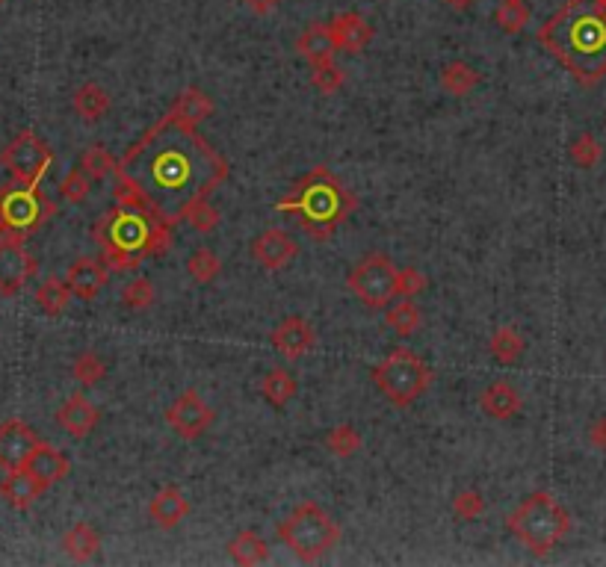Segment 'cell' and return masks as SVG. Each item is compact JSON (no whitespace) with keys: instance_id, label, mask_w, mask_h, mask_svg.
Listing matches in <instances>:
<instances>
[{"instance_id":"obj_1","label":"cell","mask_w":606,"mask_h":567,"mask_svg":"<svg viewBox=\"0 0 606 567\" xmlns=\"http://www.w3.org/2000/svg\"><path fill=\"white\" fill-rule=\"evenodd\" d=\"M225 178V157L196 125L184 122L172 110L145 130L116 169V184L134 189L148 213H157L172 225L184 219L193 201L207 198Z\"/></svg>"},{"instance_id":"obj_13","label":"cell","mask_w":606,"mask_h":567,"mask_svg":"<svg viewBox=\"0 0 606 567\" xmlns=\"http://www.w3.org/2000/svg\"><path fill=\"white\" fill-rule=\"evenodd\" d=\"M39 446L36 432L24 420H6L0 423V467L18 470L30 461L33 449Z\"/></svg>"},{"instance_id":"obj_23","label":"cell","mask_w":606,"mask_h":567,"mask_svg":"<svg viewBox=\"0 0 606 567\" xmlns=\"http://www.w3.org/2000/svg\"><path fill=\"white\" fill-rule=\"evenodd\" d=\"M479 408L485 417L491 420H512L521 414V396L512 384L506 381H491L482 393H479Z\"/></svg>"},{"instance_id":"obj_8","label":"cell","mask_w":606,"mask_h":567,"mask_svg":"<svg viewBox=\"0 0 606 567\" xmlns=\"http://www.w3.org/2000/svg\"><path fill=\"white\" fill-rule=\"evenodd\" d=\"M397 278L400 269L388 254H367L346 275V287L364 308L382 311L397 299Z\"/></svg>"},{"instance_id":"obj_21","label":"cell","mask_w":606,"mask_h":567,"mask_svg":"<svg viewBox=\"0 0 606 567\" xmlns=\"http://www.w3.org/2000/svg\"><path fill=\"white\" fill-rule=\"evenodd\" d=\"M187 514H190V503H187V497L181 494V488H175V485L160 488V491L151 497V503H148V517H151L154 526H160V529H175Z\"/></svg>"},{"instance_id":"obj_9","label":"cell","mask_w":606,"mask_h":567,"mask_svg":"<svg viewBox=\"0 0 606 567\" xmlns=\"http://www.w3.org/2000/svg\"><path fill=\"white\" fill-rule=\"evenodd\" d=\"M3 169L15 178V184L21 187H33L42 181V175L51 166V148L45 145V139H39L33 130L18 133L0 154Z\"/></svg>"},{"instance_id":"obj_11","label":"cell","mask_w":606,"mask_h":567,"mask_svg":"<svg viewBox=\"0 0 606 567\" xmlns=\"http://www.w3.org/2000/svg\"><path fill=\"white\" fill-rule=\"evenodd\" d=\"M51 213V204L39 195L36 184L33 187L18 189V192H9L3 195L0 201V216L9 228L15 231H27V228H36L45 216Z\"/></svg>"},{"instance_id":"obj_3","label":"cell","mask_w":606,"mask_h":567,"mask_svg":"<svg viewBox=\"0 0 606 567\" xmlns=\"http://www.w3.org/2000/svg\"><path fill=\"white\" fill-rule=\"evenodd\" d=\"M172 237V222L148 210L116 207L95 225V240L104 252V266L125 272L136 269L145 257L166 252Z\"/></svg>"},{"instance_id":"obj_37","label":"cell","mask_w":606,"mask_h":567,"mask_svg":"<svg viewBox=\"0 0 606 567\" xmlns=\"http://www.w3.org/2000/svg\"><path fill=\"white\" fill-rule=\"evenodd\" d=\"M219 272H222V260H219V254L210 252V249H199V252L190 254V260H187V275L193 281H199V284L216 281Z\"/></svg>"},{"instance_id":"obj_15","label":"cell","mask_w":606,"mask_h":567,"mask_svg":"<svg viewBox=\"0 0 606 567\" xmlns=\"http://www.w3.org/2000/svg\"><path fill=\"white\" fill-rule=\"evenodd\" d=\"M252 257L264 266V269H284V266H290L293 260H296V254H299V246H296V240L287 234V231H281V228H270V231H264V234H258L255 240H252Z\"/></svg>"},{"instance_id":"obj_14","label":"cell","mask_w":606,"mask_h":567,"mask_svg":"<svg viewBox=\"0 0 606 567\" xmlns=\"http://www.w3.org/2000/svg\"><path fill=\"white\" fill-rule=\"evenodd\" d=\"M270 340L272 349H275L278 355L296 361V358H302L305 352L314 349L317 331H314V325H311L308 319H302V316H287L284 322H278V325L272 328Z\"/></svg>"},{"instance_id":"obj_34","label":"cell","mask_w":606,"mask_h":567,"mask_svg":"<svg viewBox=\"0 0 606 567\" xmlns=\"http://www.w3.org/2000/svg\"><path fill=\"white\" fill-rule=\"evenodd\" d=\"M568 157L577 169H595L604 157V148L601 142L592 136V133H580L571 145H568Z\"/></svg>"},{"instance_id":"obj_28","label":"cell","mask_w":606,"mask_h":567,"mask_svg":"<svg viewBox=\"0 0 606 567\" xmlns=\"http://www.w3.org/2000/svg\"><path fill=\"white\" fill-rule=\"evenodd\" d=\"M299 384H296V376L284 367H272L267 376L261 378V393L264 399L270 402L272 408H284L293 396H296Z\"/></svg>"},{"instance_id":"obj_47","label":"cell","mask_w":606,"mask_h":567,"mask_svg":"<svg viewBox=\"0 0 606 567\" xmlns=\"http://www.w3.org/2000/svg\"><path fill=\"white\" fill-rule=\"evenodd\" d=\"M447 6H453V9H468L473 0H444Z\"/></svg>"},{"instance_id":"obj_41","label":"cell","mask_w":606,"mask_h":567,"mask_svg":"<svg viewBox=\"0 0 606 567\" xmlns=\"http://www.w3.org/2000/svg\"><path fill=\"white\" fill-rule=\"evenodd\" d=\"M184 219L196 228V231H213L216 225H219V210L207 201V198H199V201H193L190 207H187V213H184Z\"/></svg>"},{"instance_id":"obj_36","label":"cell","mask_w":606,"mask_h":567,"mask_svg":"<svg viewBox=\"0 0 606 567\" xmlns=\"http://www.w3.org/2000/svg\"><path fill=\"white\" fill-rule=\"evenodd\" d=\"M71 376L77 378L83 387H95L107 378V364L98 352H83L74 358V367H71Z\"/></svg>"},{"instance_id":"obj_6","label":"cell","mask_w":606,"mask_h":567,"mask_svg":"<svg viewBox=\"0 0 606 567\" xmlns=\"http://www.w3.org/2000/svg\"><path fill=\"white\" fill-rule=\"evenodd\" d=\"M278 541H284L299 562H320L337 547L340 526L323 505L299 503L278 523Z\"/></svg>"},{"instance_id":"obj_16","label":"cell","mask_w":606,"mask_h":567,"mask_svg":"<svg viewBox=\"0 0 606 567\" xmlns=\"http://www.w3.org/2000/svg\"><path fill=\"white\" fill-rule=\"evenodd\" d=\"M98 420H101L98 408H95L83 393H71L66 402L60 405V411H57L60 429H63L66 435H71V438H77V441L89 438V435L95 432Z\"/></svg>"},{"instance_id":"obj_40","label":"cell","mask_w":606,"mask_h":567,"mask_svg":"<svg viewBox=\"0 0 606 567\" xmlns=\"http://www.w3.org/2000/svg\"><path fill=\"white\" fill-rule=\"evenodd\" d=\"M89 189H92V178L77 166L60 181V198L68 204H83L89 198Z\"/></svg>"},{"instance_id":"obj_7","label":"cell","mask_w":606,"mask_h":567,"mask_svg":"<svg viewBox=\"0 0 606 567\" xmlns=\"http://www.w3.org/2000/svg\"><path fill=\"white\" fill-rule=\"evenodd\" d=\"M373 381L382 390V396L397 405V408H408L414 405L432 384V370L429 364L411 352V349H394L376 370H373Z\"/></svg>"},{"instance_id":"obj_39","label":"cell","mask_w":606,"mask_h":567,"mask_svg":"<svg viewBox=\"0 0 606 567\" xmlns=\"http://www.w3.org/2000/svg\"><path fill=\"white\" fill-rule=\"evenodd\" d=\"M122 305L128 311H148L154 305V284L148 278H134L125 290H122Z\"/></svg>"},{"instance_id":"obj_10","label":"cell","mask_w":606,"mask_h":567,"mask_svg":"<svg viewBox=\"0 0 606 567\" xmlns=\"http://www.w3.org/2000/svg\"><path fill=\"white\" fill-rule=\"evenodd\" d=\"M166 423L181 441H199L213 423V408L199 396V390L190 387L166 408Z\"/></svg>"},{"instance_id":"obj_30","label":"cell","mask_w":606,"mask_h":567,"mask_svg":"<svg viewBox=\"0 0 606 567\" xmlns=\"http://www.w3.org/2000/svg\"><path fill=\"white\" fill-rule=\"evenodd\" d=\"M172 113L181 116V119L190 122V125H202L207 116H213V101L204 95L202 89L190 86V89H184V92L178 95V101L172 104Z\"/></svg>"},{"instance_id":"obj_18","label":"cell","mask_w":606,"mask_h":567,"mask_svg":"<svg viewBox=\"0 0 606 567\" xmlns=\"http://www.w3.org/2000/svg\"><path fill=\"white\" fill-rule=\"evenodd\" d=\"M45 491H48V485L39 482L27 467L6 470V476H3V482H0V497L6 500L9 508H15V511H27Z\"/></svg>"},{"instance_id":"obj_19","label":"cell","mask_w":606,"mask_h":567,"mask_svg":"<svg viewBox=\"0 0 606 567\" xmlns=\"http://www.w3.org/2000/svg\"><path fill=\"white\" fill-rule=\"evenodd\" d=\"M329 27H332L337 51H343V54H361L373 39V27L367 24V18L361 12H340L332 18Z\"/></svg>"},{"instance_id":"obj_12","label":"cell","mask_w":606,"mask_h":567,"mask_svg":"<svg viewBox=\"0 0 606 567\" xmlns=\"http://www.w3.org/2000/svg\"><path fill=\"white\" fill-rule=\"evenodd\" d=\"M36 272V257L18 240L0 243V296H15Z\"/></svg>"},{"instance_id":"obj_35","label":"cell","mask_w":606,"mask_h":567,"mask_svg":"<svg viewBox=\"0 0 606 567\" xmlns=\"http://www.w3.org/2000/svg\"><path fill=\"white\" fill-rule=\"evenodd\" d=\"M503 33H521L530 24V3L527 0H500L494 12Z\"/></svg>"},{"instance_id":"obj_46","label":"cell","mask_w":606,"mask_h":567,"mask_svg":"<svg viewBox=\"0 0 606 567\" xmlns=\"http://www.w3.org/2000/svg\"><path fill=\"white\" fill-rule=\"evenodd\" d=\"M243 3H246V9L255 12V15H270L272 9L278 6V0H243Z\"/></svg>"},{"instance_id":"obj_42","label":"cell","mask_w":606,"mask_h":567,"mask_svg":"<svg viewBox=\"0 0 606 567\" xmlns=\"http://www.w3.org/2000/svg\"><path fill=\"white\" fill-rule=\"evenodd\" d=\"M311 83H314L317 92H323V95H335L337 89L343 86V71L337 68L335 60L323 65H311Z\"/></svg>"},{"instance_id":"obj_29","label":"cell","mask_w":606,"mask_h":567,"mask_svg":"<svg viewBox=\"0 0 606 567\" xmlns=\"http://www.w3.org/2000/svg\"><path fill=\"white\" fill-rule=\"evenodd\" d=\"M479 83H482V74H479L473 65L462 63V60H456V63L441 68V89L450 92V95H456V98L468 95Z\"/></svg>"},{"instance_id":"obj_33","label":"cell","mask_w":606,"mask_h":567,"mask_svg":"<svg viewBox=\"0 0 606 567\" xmlns=\"http://www.w3.org/2000/svg\"><path fill=\"white\" fill-rule=\"evenodd\" d=\"M385 322H388V328H391L394 334L408 337V334H414L417 325H420V311H417V305H414L411 299H400V302H391V305L385 308Z\"/></svg>"},{"instance_id":"obj_44","label":"cell","mask_w":606,"mask_h":567,"mask_svg":"<svg viewBox=\"0 0 606 567\" xmlns=\"http://www.w3.org/2000/svg\"><path fill=\"white\" fill-rule=\"evenodd\" d=\"M426 275L420 272V269H414V266H405L400 269V278H397V296L400 299H414V296H420L423 290H426Z\"/></svg>"},{"instance_id":"obj_31","label":"cell","mask_w":606,"mask_h":567,"mask_svg":"<svg viewBox=\"0 0 606 567\" xmlns=\"http://www.w3.org/2000/svg\"><path fill=\"white\" fill-rule=\"evenodd\" d=\"M71 299V287L63 278H45L36 290V305L48 316H60L68 308Z\"/></svg>"},{"instance_id":"obj_26","label":"cell","mask_w":606,"mask_h":567,"mask_svg":"<svg viewBox=\"0 0 606 567\" xmlns=\"http://www.w3.org/2000/svg\"><path fill=\"white\" fill-rule=\"evenodd\" d=\"M488 355H491L500 367L518 364L521 355H524V337H521V331L512 328V325L497 328V331L491 334V340H488Z\"/></svg>"},{"instance_id":"obj_24","label":"cell","mask_w":606,"mask_h":567,"mask_svg":"<svg viewBox=\"0 0 606 567\" xmlns=\"http://www.w3.org/2000/svg\"><path fill=\"white\" fill-rule=\"evenodd\" d=\"M107 110H110V95H107L104 86H98V83H83V86L74 92V113H77L83 122L95 125V122H101V119L107 116Z\"/></svg>"},{"instance_id":"obj_48","label":"cell","mask_w":606,"mask_h":567,"mask_svg":"<svg viewBox=\"0 0 606 567\" xmlns=\"http://www.w3.org/2000/svg\"><path fill=\"white\" fill-rule=\"evenodd\" d=\"M0 219H3V216H0Z\"/></svg>"},{"instance_id":"obj_38","label":"cell","mask_w":606,"mask_h":567,"mask_svg":"<svg viewBox=\"0 0 606 567\" xmlns=\"http://www.w3.org/2000/svg\"><path fill=\"white\" fill-rule=\"evenodd\" d=\"M323 443L337 458H349V455H355L361 449V435H358V429H352V426L343 423V426H335Z\"/></svg>"},{"instance_id":"obj_2","label":"cell","mask_w":606,"mask_h":567,"mask_svg":"<svg viewBox=\"0 0 606 567\" xmlns=\"http://www.w3.org/2000/svg\"><path fill=\"white\" fill-rule=\"evenodd\" d=\"M539 42L580 86H598L606 77V0H565L539 27Z\"/></svg>"},{"instance_id":"obj_20","label":"cell","mask_w":606,"mask_h":567,"mask_svg":"<svg viewBox=\"0 0 606 567\" xmlns=\"http://www.w3.org/2000/svg\"><path fill=\"white\" fill-rule=\"evenodd\" d=\"M296 51H299V57L308 65L332 63L337 54V42L335 36H332V27H329V24H320V21L308 24L305 33L296 39Z\"/></svg>"},{"instance_id":"obj_45","label":"cell","mask_w":606,"mask_h":567,"mask_svg":"<svg viewBox=\"0 0 606 567\" xmlns=\"http://www.w3.org/2000/svg\"><path fill=\"white\" fill-rule=\"evenodd\" d=\"M589 443H592L595 449L606 452V417H598V420L589 426Z\"/></svg>"},{"instance_id":"obj_22","label":"cell","mask_w":606,"mask_h":567,"mask_svg":"<svg viewBox=\"0 0 606 567\" xmlns=\"http://www.w3.org/2000/svg\"><path fill=\"white\" fill-rule=\"evenodd\" d=\"M39 482H45L48 488L51 485H57V482H63L68 476V470H71V461L66 458V452H60L57 446H51V443H42L33 449V455H30V461L24 464Z\"/></svg>"},{"instance_id":"obj_27","label":"cell","mask_w":606,"mask_h":567,"mask_svg":"<svg viewBox=\"0 0 606 567\" xmlns=\"http://www.w3.org/2000/svg\"><path fill=\"white\" fill-rule=\"evenodd\" d=\"M228 556L237 562V565H264L270 559V547L267 541L258 535V532H240L231 544H228Z\"/></svg>"},{"instance_id":"obj_43","label":"cell","mask_w":606,"mask_h":567,"mask_svg":"<svg viewBox=\"0 0 606 567\" xmlns=\"http://www.w3.org/2000/svg\"><path fill=\"white\" fill-rule=\"evenodd\" d=\"M482 511H485V497L479 491H473V488L459 491L453 497V514L459 520H476V517H482Z\"/></svg>"},{"instance_id":"obj_4","label":"cell","mask_w":606,"mask_h":567,"mask_svg":"<svg viewBox=\"0 0 606 567\" xmlns=\"http://www.w3.org/2000/svg\"><path fill=\"white\" fill-rule=\"evenodd\" d=\"M275 210L293 213L299 228L308 237H314L317 243H326L355 210V198L340 184L335 172H329L326 166H317L287 192V198L275 204Z\"/></svg>"},{"instance_id":"obj_5","label":"cell","mask_w":606,"mask_h":567,"mask_svg":"<svg viewBox=\"0 0 606 567\" xmlns=\"http://www.w3.org/2000/svg\"><path fill=\"white\" fill-rule=\"evenodd\" d=\"M509 532L533 553L547 556L553 553L571 529V514L553 500V494L536 491L509 514Z\"/></svg>"},{"instance_id":"obj_17","label":"cell","mask_w":606,"mask_h":567,"mask_svg":"<svg viewBox=\"0 0 606 567\" xmlns=\"http://www.w3.org/2000/svg\"><path fill=\"white\" fill-rule=\"evenodd\" d=\"M107 275H110V269L101 260H92V257L74 260L66 275L71 296L80 299V302H92L107 287Z\"/></svg>"},{"instance_id":"obj_49","label":"cell","mask_w":606,"mask_h":567,"mask_svg":"<svg viewBox=\"0 0 606 567\" xmlns=\"http://www.w3.org/2000/svg\"><path fill=\"white\" fill-rule=\"evenodd\" d=\"M0 3H3V0H0Z\"/></svg>"},{"instance_id":"obj_25","label":"cell","mask_w":606,"mask_h":567,"mask_svg":"<svg viewBox=\"0 0 606 567\" xmlns=\"http://www.w3.org/2000/svg\"><path fill=\"white\" fill-rule=\"evenodd\" d=\"M63 550L74 562H89L101 550V535L92 523H74L63 535Z\"/></svg>"},{"instance_id":"obj_32","label":"cell","mask_w":606,"mask_h":567,"mask_svg":"<svg viewBox=\"0 0 606 567\" xmlns=\"http://www.w3.org/2000/svg\"><path fill=\"white\" fill-rule=\"evenodd\" d=\"M92 181H104V178H110V175H116V169H119V163H116V157L104 148V145H89L83 154H80V163H77Z\"/></svg>"}]
</instances>
